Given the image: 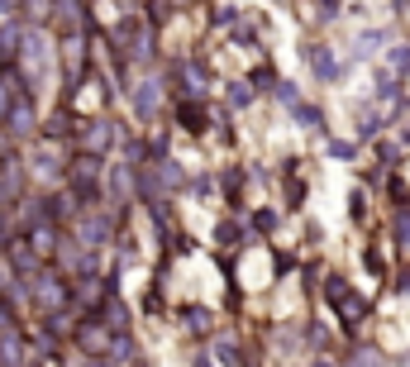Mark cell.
<instances>
[{
	"label": "cell",
	"instance_id": "cell-6",
	"mask_svg": "<svg viewBox=\"0 0 410 367\" xmlns=\"http://www.w3.org/2000/svg\"><path fill=\"white\" fill-rule=\"evenodd\" d=\"M377 43H382V34L372 29V34H363V48H358V57H372L377 52Z\"/></svg>",
	"mask_w": 410,
	"mask_h": 367
},
{
	"label": "cell",
	"instance_id": "cell-2",
	"mask_svg": "<svg viewBox=\"0 0 410 367\" xmlns=\"http://www.w3.org/2000/svg\"><path fill=\"white\" fill-rule=\"evenodd\" d=\"M134 105H138V115H153L158 110V81H143L134 91Z\"/></svg>",
	"mask_w": 410,
	"mask_h": 367
},
{
	"label": "cell",
	"instance_id": "cell-5",
	"mask_svg": "<svg viewBox=\"0 0 410 367\" xmlns=\"http://www.w3.org/2000/svg\"><path fill=\"white\" fill-rule=\"evenodd\" d=\"M386 67H391L396 77H406V72H410V48H391V52H386Z\"/></svg>",
	"mask_w": 410,
	"mask_h": 367
},
{
	"label": "cell",
	"instance_id": "cell-1",
	"mask_svg": "<svg viewBox=\"0 0 410 367\" xmlns=\"http://www.w3.org/2000/svg\"><path fill=\"white\" fill-rule=\"evenodd\" d=\"M5 129L20 134V138L34 129V110H29V101H20V105H10V110H5Z\"/></svg>",
	"mask_w": 410,
	"mask_h": 367
},
{
	"label": "cell",
	"instance_id": "cell-3",
	"mask_svg": "<svg viewBox=\"0 0 410 367\" xmlns=\"http://www.w3.org/2000/svg\"><path fill=\"white\" fill-rule=\"evenodd\" d=\"M15 52H20V29L5 24V29H0V62H10Z\"/></svg>",
	"mask_w": 410,
	"mask_h": 367
},
{
	"label": "cell",
	"instance_id": "cell-4",
	"mask_svg": "<svg viewBox=\"0 0 410 367\" xmlns=\"http://www.w3.org/2000/svg\"><path fill=\"white\" fill-rule=\"evenodd\" d=\"M310 62H315V72H320V77H339V62H334V52L329 48H320V52H310Z\"/></svg>",
	"mask_w": 410,
	"mask_h": 367
}]
</instances>
